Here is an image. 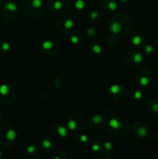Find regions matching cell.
Here are the masks:
<instances>
[{"label": "cell", "instance_id": "obj_33", "mask_svg": "<svg viewBox=\"0 0 158 159\" xmlns=\"http://www.w3.org/2000/svg\"><path fill=\"white\" fill-rule=\"evenodd\" d=\"M52 159H68V157L64 151L58 150L54 152Z\"/></svg>", "mask_w": 158, "mask_h": 159}, {"label": "cell", "instance_id": "obj_8", "mask_svg": "<svg viewBox=\"0 0 158 159\" xmlns=\"http://www.w3.org/2000/svg\"><path fill=\"white\" fill-rule=\"evenodd\" d=\"M18 99V93L15 89L9 84L0 85V102L4 105H12Z\"/></svg>", "mask_w": 158, "mask_h": 159}, {"label": "cell", "instance_id": "obj_41", "mask_svg": "<svg viewBox=\"0 0 158 159\" xmlns=\"http://www.w3.org/2000/svg\"><path fill=\"white\" fill-rule=\"evenodd\" d=\"M2 1H3V0H0V5H1L2 3Z\"/></svg>", "mask_w": 158, "mask_h": 159}, {"label": "cell", "instance_id": "obj_2", "mask_svg": "<svg viewBox=\"0 0 158 159\" xmlns=\"http://www.w3.org/2000/svg\"><path fill=\"white\" fill-rule=\"evenodd\" d=\"M20 8L12 1L6 2L2 6L0 10V22L3 25L10 26L15 23L20 16Z\"/></svg>", "mask_w": 158, "mask_h": 159}, {"label": "cell", "instance_id": "obj_11", "mask_svg": "<svg viewBox=\"0 0 158 159\" xmlns=\"http://www.w3.org/2000/svg\"><path fill=\"white\" fill-rule=\"evenodd\" d=\"M134 79L136 83L140 86H147L151 82V72L148 68L142 67L136 71Z\"/></svg>", "mask_w": 158, "mask_h": 159}, {"label": "cell", "instance_id": "obj_32", "mask_svg": "<svg viewBox=\"0 0 158 159\" xmlns=\"http://www.w3.org/2000/svg\"><path fill=\"white\" fill-rule=\"evenodd\" d=\"M91 150L94 152H101L102 151V142L99 140H94L91 144Z\"/></svg>", "mask_w": 158, "mask_h": 159}, {"label": "cell", "instance_id": "obj_35", "mask_svg": "<svg viewBox=\"0 0 158 159\" xmlns=\"http://www.w3.org/2000/svg\"><path fill=\"white\" fill-rule=\"evenodd\" d=\"M26 152L29 155H35L38 152V146L35 144H30L26 148Z\"/></svg>", "mask_w": 158, "mask_h": 159}, {"label": "cell", "instance_id": "obj_18", "mask_svg": "<svg viewBox=\"0 0 158 159\" xmlns=\"http://www.w3.org/2000/svg\"><path fill=\"white\" fill-rule=\"evenodd\" d=\"M102 48L100 44L95 42H90L85 48V53L87 55L91 58H96L99 57L102 53Z\"/></svg>", "mask_w": 158, "mask_h": 159}, {"label": "cell", "instance_id": "obj_25", "mask_svg": "<svg viewBox=\"0 0 158 159\" xmlns=\"http://www.w3.org/2000/svg\"><path fill=\"white\" fill-rule=\"evenodd\" d=\"M74 142L78 147H85L89 142V138L86 134H77L74 137Z\"/></svg>", "mask_w": 158, "mask_h": 159}, {"label": "cell", "instance_id": "obj_30", "mask_svg": "<svg viewBox=\"0 0 158 159\" xmlns=\"http://www.w3.org/2000/svg\"><path fill=\"white\" fill-rule=\"evenodd\" d=\"M147 96V91L142 89H136V91H134L133 93V97L135 99L139 101H143L144 99H146Z\"/></svg>", "mask_w": 158, "mask_h": 159}, {"label": "cell", "instance_id": "obj_28", "mask_svg": "<svg viewBox=\"0 0 158 159\" xmlns=\"http://www.w3.org/2000/svg\"><path fill=\"white\" fill-rule=\"evenodd\" d=\"M143 52L147 56H154L157 53V48L153 44H147L143 47Z\"/></svg>", "mask_w": 158, "mask_h": 159}, {"label": "cell", "instance_id": "obj_26", "mask_svg": "<svg viewBox=\"0 0 158 159\" xmlns=\"http://www.w3.org/2000/svg\"><path fill=\"white\" fill-rule=\"evenodd\" d=\"M147 109L150 113L153 115H158V99L152 98L147 102Z\"/></svg>", "mask_w": 158, "mask_h": 159}, {"label": "cell", "instance_id": "obj_9", "mask_svg": "<svg viewBox=\"0 0 158 159\" xmlns=\"http://www.w3.org/2000/svg\"><path fill=\"white\" fill-rule=\"evenodd\" d=\"M125 65L129 68L139 67L143 61V55L138 49H133L129 51L124 57Z\"/></svg>", "mask_w": 158, "mask_h": 159}, {"label": "cell", "instance_id": "obj_24", "mask_svg": "<svg viewBox=\"0 0 158 159\" xmlns=\"http://www.w3.org/2000/svg\"><path fill=\"white\" fill-rule=\"evenodd\" d=\"M64 2L62 0H47L46 8L51 12H59L62 9Z\"/></svg>", "mask_w": 158, "mask_h": 159}, {"label": "cell", "instance_id": "obj_21", "mask_svg": "<svg viewBox=\"0 0 158 159\" xmlns=\"http://www.w3.org/2000/svg\"><path fill=\"white\" fill-rule=\"evenodd\" d=\"M130 43L136 48H143L146 45V40L143 35L139 33H134L130 34Z\"/></svg>", "mask_w": 158, "mask_h": 159}, {"label": "cell", "instance_id": "obj_12", "mask_svg": "<svg viewBox=\"0 0 158 159\" xmlns=\"http://www.w3.org/2000/svg\"><path fill=\"white\" fill-rule=\"evenodd\" d=\"M131 130L133 136L139 140L145 139L150 134L148 126L142 121H136V122L133 123L131 127Z\"/></svg>", "mask_w": 158, "mask_h": 159}, {"label": "cell", "instance_id": "obj_38", "mask_svg": "<svg viewBox=\"0 0 158 159\" xmlns=\"http://www.w3.org/2000/svg\"><path fill=\"white\" fill-rule=\"evenodd\" d=\"M118 1H119V2L122 3V4L125 5V4H128V3L129 2L130 0H118Z\"/></svg>", "mask_w": 158, "mask_h": 159}, {"label": "cell", "instance_id": "obj_7", "mask_svg": "<svg viewBox=\"0 0 158 159\" xmlns=\"http://www.w3.org/2000/svg\"><path fill=\"white\" fill-rule=\"evenodd\" d=\"M74 25V19L72 15L68 11L60 12L54 20V26L56 29L62 34H66L72 30Z\"/></svg>", "mask_w": 158, "mask_h": 159}, {"label": "cell", "instance_id": "obj_34", "mask_svg": "<svg viewBox=\"0 0 158 159\" xmlns=\"http://www.w3.org/2000/svg\"><path fill=\"white\" fill-rule=\"evenodd\" d=\"M113 148H114V145L111 141H106L102 142V151H104V152L108 153V152H112Z\"/></svg>", "mask_w": 158, "mask_h": 159}, {"label": "cell", "instance_id": "obj_13", "mask_svg": "<svg viewBox=\"0 0 158 159\" xmlns=\"http://www.w3.org/2000/svg\"><path fill=\"white\" fill-rule=\"evenodd\" d=\"M125 95H126V90L123 85L116 84V85H112L108 88V96L112 100H122L125 97Z\"/></svg>", "mask_w": 158, "mask_h": 159}, {"label": "cell", "instance_id": "obj_3", "mask_svg": "<svg viewBox=\"0 0 158 159\" xmlns=\"http://www.w3.org/2000/svg\"><path fill=\"white\" fill-rule=\"evenodd\" d=\"M22 9L23 13L29 18H39L44 13L46 5L43 0H24Z\"/></svg>", "mask_w": 158, "mask_h": 159}, {"label": "cell", "instance_id": "obj_15", "mask_svg": "<svg viewBox=\"0 0 158 159\" xmlns=\"http://www.w3.org/2000/svg\"><path fill=\"white\" fill-rule=\"evenodd\" d=\"M40 146L46 152H54L57 147V141L53 136H45L40 140Z\"/></svg>", "mask_w": 158, "mask_h": 159}, {"label": "cell", "instance_id": "obj_40", "mask_svg": "<svg viewBox=\"0 0 158 159\" xmlns=\"http://www.w3.org/2000/svg\"><path fill=\"white\" fill-rule=\"evenodd\" d=\"M156 44H157V47H158V37L156 38Z\"/></svg>", "mask_w": 158, "mask_h": 159}, {"label": "cell", "instance_id": "obj_17", "mask_svg": "<svg viewBox=\"0 0 158 159\" xmlns=\"http://www.w3.org/2000/svg\"><path fill=\"white\" fill-rule=\"evenodd\" d=\"M119 7L118 0H102L100 5L101 12L109 14L116 12Z\"/></svg>", "mask_w": 158, "mask_h": 159}, {"label": "cell", "instance_id": "obj_20", "mask_svg": "<svg viewBox=\"0 0 158 159\" xmlns=\"http://www.w3.org/2000/svg\"><path fill=\"white\" fill-rule=\"evenodd\" d=\"M104 43L108 47H111V48H118L119 45L121 44V40H119V38L118 37V36L115 35V34H105V36L102 38Z\"/></svg>", "mask_w": 158, "mask_h": 159}, {"label": "cell", "instance_id": "obj_22", "mask_svg": "<svg viewBox=\"0 0 158 159\" xmlns=\"http://www.w3.org/2000/svg\"><path fill=\"white\" fill-rule=\"evenodd\" d=\"M85 39L89 42H94L99 37V30L95 26H91L85 31Z\"/></svg>", "mask_w": 158, "mask_h": 159}, {"label": "cell", "instance_id": "obj_1", "mask_svg": "<svg viewBox=\"0 0 158 159\" xmlns=\"http://www.w3.org/2000/svg\"><path fill=\"white\" fill-rule=\"evenodd\" d=\"M108 27L110 33L118 37H127L133 31V23L126 14L116 13L108 19Z\"/></svg>", "mask_w": 158, "mask_h": 159}, {"label": "cell", "instance_id": "obj_39", "mask_svg": "<svg viewBox=\"0 0 158 159\" xmlns=\"http://www.w3.org/2000/svg\"><path fill=\"white\" fill-rule=\"evenodd\" d=\"M2 119H3V113H2V111L0 110V123L2 122Z\"/></svg>", "mask_w": 158, "mask_h": 159}, {"label": "cell", "instance_id": "obj_19", "mask_svg": "<svg viewBox=\"0 0 158 159\" xmlns=\"http://www.w3.org/2000/svg\"><path fill=\"white\" fill-rule=\"evenodd\" d=\"M51 134L56 139H63L68 136V127L60 124H56L51 127Z\"/></svg>", "mask_w": 158, "mask_h": 159}, {"label": "cell", "instance_id": "obj_31", "mask_svg": "<svg viewBox=\"0 0 158 159\" xmlns=\"http://www.w3.org/2000/svg\"><path fill=\"white\" fill-rule=\"evenodd\" d=\"M54 85H55V87L57 89H63L67 84L66 78L64 77V76L62 75L57 76V77L55 79V80H54Z\"/></svg>", "mask_w": 158, "mask_h": 159}, {"label": "cell", "instance_id": "obj_37", "mask_svg": "<svg viewBox=\"0 0 158 159\" xmlns=\"http://www.w3.org/2000/svg\"><path fill=\"white\" fill-rule=\"evenodd\" d=\"M6 151L2 148H0V159H6Z\"/></svg>", "mask_w": 158, "mask_h": 159}, {"label": "cell", "instance_id": "obj_27", "mask_svg": "<svg viewBox=\"0 0 158 159\" xmlns=\"http://www.w3.org/2000/svg\"><path fill=\"white\" fill-rule=\"evenodd\" d=\"M102 12L101 11L99 10H91V12L88 13V20L89 23H93V24H95V23H98L102 19Z\"/></svg>", "mask_w": 158, "mask_h": 159}, {"label": "cell", "instance_id": "obj_42", "mask_svg": "<svg viewBox=\"0 0 158 159\" xmlns=\"http://www.w3.org/2000/svg\"><path fill=\"white\" fill-rule=\"evenodd\" d=\"M7 2H9V1H13V0H6Z\"/></svg>", "mask_w": 158, "mask_h": 159}, {"label": "cell", "instance_id": "obj_16", "mask_svg": "<svg viewBox=\"0 0 158 159\" xmlns=\"http://www.w3.org/2000/svg\"><path fill=\"white\" fill-rule=\"evenodd\" d=\"M107 124L106 116L101 113H96L93 115L89 120L90 127L94 130H101Z\"/></svg>", "mask_w": 158, "mask_h": 159}, {"label": "cell", "instance_id": "obj_5", "mask_svg": "<svg viewBox=\"0 0 158 159\" xmlns=\"http://www.w3.org/2000/svg\"><path fill=\"white\" fill-rule=\"evenodd\" d=\"M17 132L13 127L8 124H0V147L10 148L15 143Z\"/></svg>", "mask_w": 158, "mask_h": 159}, {"label": "cell", "instance_id": "obj_6", "mask_svg": "<svg viewBox=\"0 0 158 159\" xmlns=\"http://www.w3.org/2000/svg\"><path fill=\"white\" fill-rule=\"evenodd\" d=\"M88 123V118L85 113L76 112L68 116L67 120V127L71 131L79 133L84 130Z\"/></svg>", "mask_w": 158, "mask_h": 159}, {"label": "cell", "instance_id": "obj_14", "mask_svg": "<svg viewBox=\"0 0 158 159\" xmlns=\"http://www.w3.org/2000/svg\"><path fill=\"white\" fill-rule=\"evenodd\" d=\"M40 49L42 52L48 56H55L58 54L60 51L59 44L54 40H44L40 44Z\"/></svg>", "mask_w": 158, "mask_h": 159}, {"label": "cell", "instance_id": "obj_29", "mask_svg": "<svg viewBox=\"0 0 158 159\" xmlns=\"http://www.w3.org/2000/svg\"><path fill=\"white\" fill-rule=\"evenodd\" d=\"M11 49V44L6 40H0V55H6Z\"/></svg>", "mask_w": 158, "mask_h": 159}, {"label": "cell", "instance_id": "obj_36", "mask_svg": "<svg viewBox=\"0 0 158 159\" xmlns=\"http://www.w3.org/2000/svg\"><path fill=\"white\" fill-rule=\"evenodd\" d=\"M92 159H113L112 157L106 152H101L94 157Z\"/></svg>", "mask_w": 158, "mask_h": 159}, {"label": "cell", "instance_id": "obj_4", "mask_svg": "<svg viewBox=\"0 0 158 159\" xmlns=\"http://www.w3.org/2000/svg\"><path fill=\"white\" fill-rule=\"evenodd\" d=\"M108 130L116 137H125L130 130L129 124L125 119L121 116H111L108 123Z\"/></svg>", "mask_w": 158, "mask_h": 159}, {"label": "cell", "instance_id": "obj_10", "mask_svg": "<svg viewBox=\"0 0 158 159\" xmlns=\"http://www.w3.org/2000/svg\"><path fill=\"white\" fill-rule=\"evenodd\" d=\"M64 6L70 13L79 15L85 9V0H64Z\"/></svg>", "mask_w": 158, "mask_h": 159}, {"label": "cell", "instance_id": "obj_23", "mask_svg": "<svg viewBox=\"0 0 158 159\" xmlns=\"http://www.w3.org/2000/svg\"><path fill=\"white\" fill-rule=\"evenodd\" d=\"M68 40L72 44L78 45L83 43L85 36L78 30H72L68 34Z\"/></svg>", "mask_w": 158, "mask_h": 159}]
</instances>
